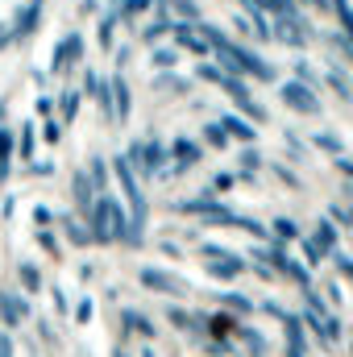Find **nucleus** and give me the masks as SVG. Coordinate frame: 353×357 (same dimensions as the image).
<instances>
[{"mask_svg":"<svg viewBox=\"0 0 353 357\" xmlns=\"http://www.w3.org/2000/svg\"><path fill=\"white\" fill-rule=\"evenodd\" d=\"M121 229H125V220H121L117 204H112V199H104V204L96 208V237H104V241H108V237H117Z\"/></svg>","mask_w":353,"mask_h":357,"instance_id":"obj_1","label":"nucleus"},{"mask_svg":"<svg viewBox=\"0 0 353 357\" xmlns=\"http://www.w3.org/2000/svg\"><path fill=\"white\" fill-rule=\"evenodd\" d=\"M283 96H287V104H291V108H303V112H316V108H320V104H316V96H312L308 88H299V84H287Z\"/></svg>","mask_w":353,"mask_h":357,"instance_id":"obj_2","label":"nucleus"},{"mask_svg":"<svg viewBox=\"0 0 353 357\" xmlns=\"http://www.w3.org/2000/svg\"><path fill=\"white\" fill-rule=\"evenodd\" d=\"M38 25V4H25L21 13H17V25H13V33H29Z\"/></svg>","mask_w":353,"mask_h":357,"instance_id":"obj_3","label":"nucleus"},{"mask_svg":"<svg viewBox=\"0 0 353 357\" xmlns=\"http://www.w3.org/2000/svg\"><path fill=\"white\" fill-rule=\"evenodd\" d=\"M142 282H146V287H158V291H179L175 278H167V274H158V270H142Z\"/></svg>","mask_w":353,"mask_h":357,"instance_id":"obj_4","label":"nucleus"},{"mask_svg":"<svg viewBox=\"0 0 353 357\" xmlns=\"http://www.w3.org/2000/svg\"><path fill=\"white\" fill-rule=\"evenodd\" d=\"M0 312H4V320H8V324H21V316H25V307H21L13 295H0Z\"/></svg>","mask_w":353,"mask_h":357,"instance_id":"obj_5","label":"nucleus"},{"mask_svg":"<svg viewBox=\"0 0 353 357\" xmlns=\"http://www.w3.org/2000/svg\"><path fill=\"white\" fill-rule=\"evenodd\" d=\"M117 171H121V183H125L129 199H133V204H137V212H142V195H137V183H133V175H129V162L121 158V162H117Z\"/></svg>","mask_w":353,"mask_h":357,"instance_id":"obj_6","label":"nucleus"},{"mask_svg":"<svg viewBox=\"0 0 353 357\" xmlns=\"http://www.w3.org/2000/svg\"><path fill=\"white\" fill-rule=\"evenodd\" d=\"M112 96H117V116H125L129 112V88H125V79H112Z\"/></svg>","mask_w":353,"mask_h":357,"instance_id":"obj_7","label":"nucleus"},{"mask_svg":"<svg viewBox=\"0 0 353 357\" xmlns=\"http://www.w3.org/2000/svg\"><path fill=\"white\" fill-rule=\"evenodd\" d=\"M220 129H229V133H237V137H241V142H250V137H254V129H250V125H246V121H237V116H229V121H225V125H220Z\"/></svg>","mask_w":353,"mask_h":357,"instance_id":"obj_8","label":"nucleus"},{"mask_svg":"<svg viewBox=\"0 0 353 357\" xmlns=\"http://www.w3.org/2000/svg\"><path fill=\"white\" fill-rule=\"evenodd\" d=\"M125 324H129L133 333H142V337H150V333H154V328H150V320H146V316H133V312H125Z\"/></svg>","mask_w":353,"mask_h":357,"instance_id":"obj_9","label":"nucleus"},{"mask_svg":"<svg viewBox=\"0 0 353 357\" xmlns=\"http://www.w3.org/2000/svg\"><path fill=\"white\" fill-rule=\"evenodd\" d=\"M75 108H80V96H75V91H67V96H63V112H67V116H75Z\"/></svg>","mask_w":353,"mask_h":357,"instance_id":"obj_10","label":"nucleus"},{"mask_svg":"<svg viewBox=\"0 0 353 357\" xmlns=\"http://www.w3.org/2000/svg\"><path fill=\"white\" fill-rule=\"evenodd\" d=\"M154 63H158V67H171V63H175V50H158Z\"/></svg>","mask_w":353,"mask_h":357,"instance_id":"obj_11","label":"nucleus"},{"mask_svg":"<svg viewBox=\"0 0 353 357\" xmlns=\"http://www.w3.org/2000/svg\"><path fill=\"white\" fill-rule=\"evenodd\" d=\"M175 150H179V158H183V162H191V158H195V146H187V142H179Z\"/></svg>","mask_w":353,"mask_h":357,"instance_id":"obj_12","label":"nucleus"},{"mask_svg":"<svg viewBox=\"0 0 353 357\" xmlns=\"http://www.w3.org/2000/svg\"><path fill=\"white\" fill-rule=\"evenodd\" d=\"M274 229H278V237H295V225H291V220H278Z\"/></svg>","mask_w":353,"mask_h":357,"instance_id":"obj_13","label":"nucleus"},{"mask_svg":"<svg viewBox=\"0 0 353 357\" xmlns=\"http://www.w3.org/2000/svg\"><path fill=\"white\" fill-rule=\"evenodd\" d=\"M21 282H25V287H29V291H33V287H38V274H33V270L25 266V270H21Z\"/></svg>","mask_w":353,"mask_h":357,"instance_id":"obj_14","label":"nucleus"},{"mask_svg":"<svg viewBox=\"0 0 353 357\" xmlns=\"http://www.w3.org/2000/svg\"><path fill=\"white\" fill-rule=\"evenodd\" d=\"M208 142H212V146H220V142H225V133H220V125H212V129H208Z\"/></svg>","mask_w":353,"mask_h":357,"instance_id":"obj_15","label":"nucleus"},{"mask_svg":"<svg viewBox=\"0 0 353 357\" xmlns=\"http://www.w3.org/2000/svg\"><path fill=\"white\" fill-rule=\"evenodd\" d=\"M4 162H8V137H0V171H4Z\"/></svg>","mask_w":353,"mask_h":357,"instance_id":"obj_16","label":"nucleus"},{"mask_svg":"<svg viewBox=\"0 0 353 357\" xmlns=\"http://www.w3.org/2000/svg\"><path fill=\"white\" fill-rule=\"evenodd\" d=\"M0 357H13V345H8V337L0 341Z\"/></svg>","mask_w":353,"mask_h":357,"instance_id":"obj_17","label":"nucleus"},{"mask_svg":"<svg viewBox=\"0 0 353 357\" xmlns=\"http://www.w3.org/2000/svg\"><path fill=\"white\" fill-rule=\"evenodd\" d=\"M150 0H129V13H137V8H146Z\"/></svg>","mask_w":353,"mask_h":357,"instance_id":"obj_18","label":"nucleus"},{"mask_svg":"<svg viewBox=\"0 0 353 357\" xmlns=\"http://www.w3.org/2000/svg\"><path fill=\"white\" fill-rule=\"evenodd\" d=\"M4 42H8V29H4V25H0V46H4Z\"/></svg>","mask_w":353,"mask_h":357,"instance_id":"obj_19","label":"nucleus"},{"mask_svg":"<svg viewBox=\"0 0 353 357\" xmlns=\"http://www.w3.org/2000/svg\"><path fill=\"white\" fill-rule=\"evenodd\" d=\"M341 266H345V270H350V274H353V262H341Z\"/></svg>","mask_w":353,"mask_h":357,"instance_id":"obj_20","label":"nucleus"},{"mask_svg":"<svg viewBox=\"0 0 353 357\" xmlns=\"http://www.w3.org/2000/svg\"><path fill=\"white\" fill-rule=\"evenodd\" d=\"M117 357H129V354H117Z\"/></svg>","mask_w":353,"mask_h":357,"instance_id":"obj_21","label":"nucleus"}]
</instances>
